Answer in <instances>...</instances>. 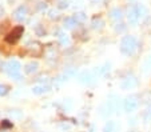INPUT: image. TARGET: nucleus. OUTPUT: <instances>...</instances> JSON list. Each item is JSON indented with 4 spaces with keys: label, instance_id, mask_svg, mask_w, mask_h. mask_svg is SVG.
Here are the masks:
<instances>
[{
    "label": "nucleus",
    "instance_id": "1",
    "mask_svg": "<svg viewBox=\"0 0 151 132\" xmlns=\"http://www.w3.org/2000/svg\"><path fill=\"white\" fill-rule=\"evenodd\" d=\"M137 47H138V41L135 39V36L127 35V36L122 37V40H120V51H122V54L127 55V56H131L135 52Z\"/></svg>",
    "mask_w": 151,
    "mask_h": 132
},
{
    "label": "nucleus",
    "instance_id": "2",
    "mask_svg": "<svg viewBox=\"0 0 151 132\" xmlns=\"http://www.w3.org/2000/svg\"><path fill=\"white\" fill-rule=\"evenodd\" d=\"M1 69L11 76L15 80L20 79V71H22V66L17 60H9L7 63H1Z\"/></svg>",
    "mask_w": 151,
    "mask_h": 132
},
{
    "label": "nucleus",
    "instance_id": "3",
    "mask_svg": "<svg viewBox=\"0 0 151 132\" xmlns=\"http://www.w3.org/2000/svg\"><path fill=\"white\" fill-rule=\"evenodd\" d=\"M115 112H118V100L115 96H111L109 100L100 107V115L109 116L111 113H115Z\"/></svg>",
    "mask_w": 151,
    "mask_h": 132
},
{
    "label": "nucleus",
    "instance_id": "4",
    "mask_svg": "<svg viewBox=\"0 0 151 132\" xmlns=\"http://www.w3.org/2000/svg\"><path fill=\"white\" fill-rule=\"evenodd\" d=\"M23 32H24V27L23 26H17V27H15L14 29H12L11 32H9L8 35H7V41H8L9 44H14V43H16L17 40H19L20 37L23 36Z\"/></svg>",
    "mask_w": 151,
    "mask_h": 132
},
{
    "label": "nucleus",
    "instance_id": "5",
    "mask_svg": "<svg viewBox=\"0 0 151 132\" xmlns=\"http://www.w3.org/2000/svg\"><path fill=\"white\" fill-rule=\"evenodd\" d=\"M138 106H139V100H138L137 96H128L123 103V108L127 113H132L134 111H137Z\"/></svg>",
    "mask_w": 151,
    "mask_h": 132
},
{
    "label": "nucleus",
    "instance_id": "6",
    "mask_svg": "<svg viewBox=\"0 0 151 132\" xmlns=\"http://www.w3.org/2000/svg\"><path fill=\"white\" fill-rule=\"evenodd\" d=\"M27 51L29 52V55L31 56H34V58H39V56H42L43 55V46L39 43V41H31V43L27 44Z\"/></svg>",
    "mask_w": 151,
    "mask_h": 132
},
{
    "label": "nucleus",
    "instance_id": "7",
    "mask_svg": "<svg viewBox=\"0 0 151 132\" xmlns=\"http://www.w3.org/2000/svg\"><path fill=\"white\" fill-rule=\"evenodd\" d=\"M137 86H138V80H137V78H135L134 75L127 76V78L122 81V89H124V91H127V89H132Z\"/></svg>",
    "mask_w": 151,
    "mask_h": 132
},
{
    "label": "nucleus",
    "instance_id": "8",
    "mask_svg": "<svg viewBox=\"0 0 151 132\" xmlns=\"http://www.w3.org/2000/svg\"><path fill=\"white\" fill-rule=\"evenodd\" d=\"M138 19H139V15H138L137 7H134V6L128 7V9H127V20H128V23L131 24V26H135V24L138 23Z\"/></svg>",
    "mask_w": 151,
    "mask_h": 132
},
{
    "label": "nucleus",
    "instance_id": "9",
    "mask_svg": "<svg viewBox=\"0 0 151 132\" xmlns=\"http://www.w3.org/2000/svg\"><path fill=\"white\" fill-rule=\"evenodd\" d=\"M95 79V75L91 71H83L79 75V81L82 84H91Z\"/></svg>",
    "mask_w": 151,
    "mask_h": 132
},
{
    "label": "nucleus",
    "instance_id": "10",
    "mask_svg": "<svg viewBox=\"0 0 151 132\" xmlns=\"http://www.w3.org/2000/svg\"><path fill=\"white\" fill-rule=\"evenodd\" d=\"M14 17L16 19L17 21L26 20V17H27V7H26V6L17 7V8L14 11Z\"/></svg>",
    "mask_w": 151,
    "mask_h": 132
},
{
    "label": "nucleus",
    "instance_id": "11",
    "mask_svg": "<svg viewBox=\"0 0 151 132\" xmlns=\"http://www.w3.org/2000/svg\"><path fill=\"white\" fill-rule=\"evenodd\" d=\"M37 68H39V64H37V61H34V60L27 63L26 66H24V71H26V73H28V75L35 73V72L37 71Z\"/></svg>",
    "mask_w": 151,
    "mask_h": 132
},
{
    "label": "nucleus",
    "instance_id": "12",
    "mask_svg": "<svg viewBox=\"0 0 151 132\" xmlns=\"http://www.w3.org/2000/svg\"><path fill=\"white\" fill-rule=\"evenodd\" d=\"M48 91H50V87L44 86V84L32 87V93H34V95H42V93H46V92H48Z\"/></svg>",
    "mask_w": 151,
    "mask_h": 132
},
{
    "label": "nucleus",
    "instance_id": "13",
    "mask_svg": "<svg viewBox=\"0 0 151 132\" xmlns=\"http://www.w3.org/2000/svg\"><path fill=\"white\" fill-rule=\"evenodd\" d=\"M122 16H123V12H122V9H119V8H114L110 12V17H111L112 20H120Z\"/></svg>",
    "mask_w": 151,
    "mask_h": 132
},
{
    "label": "nucleus",
    "instance_id": "14",
    "mask_svg": "<svg viewBox=\"0 0 151 132\" xmlns=\"http://www.w3.org/2000/svg\"><path fill=\"white\" fill-rule=\"evenodd\" d=\"M76 24H78V21L75 20L74 17H66L64 19V28H67V29H72Z\"/></svg>",
    "mask_w": 151,
    "mask_h": 132
},
{
    "label": "nucleus",
    "instance_id": "15",
    "mask_svg": "<svg viewBox=\"0 0 151 132\" xmlns=\"http://www.w3.org/2000/svg\"><path fill=\"white\" fill-rule=\"evenodd\" d=\"M103 26H104V21L100 17H94L92 19V28L94 29H100Z\"/></svg>",
    "mask_w": 151,
    "mask_h": 132
},
{
    "label": "nucleus",
    "instance_id": "16",
    "mask_svg": "<svg viewBox=\"0 0 151 132\" xmlns=\"http://www.w3.org/2000/svg\"><path fill=\"white\" fill-rule=\"evenodd\" d=\"M143 72H145L146 75L151 72V56H148L145 60V63H143Z\"/></svg>",
    "mask_w": 151,
    "mask_h": 132
},
{
    "label": "nucleus",
    "instance_id": "17",
    "mask_svg": "<svg viewBox=\"0 0 151 132\" xmlns=\"http://www.w3.org/2000/svg\"><path fill=\"white\" fill-rule=\"evenodd\" d=\"M115 123L114 121H107L103 127V132H115Z\"/></svg>",
    "mask_w": 151,
    "mask_h": 132
},
{
    "label": "nucleus",
    "instance_id": "18",
    "mask_svg": "<svg viewBox=\"0 0 151 132\" xmlns=\"http://www.w3.org/2000/svg\"><path fill=\"white\" fill-rule=\"evenodd\" d=\"M59 43L62 46H68V43H70L68 36L66 34H63V32H59Z\"/></svg>",
    "mask_w": 151,
    "mask_h": 132
},
{
    "label": "nucleus",
    "instance_id": "19",
    "mask_svg": "<svg viewBox=\"0 0 151 132\" xmlns=\"http://www.w3.org/2000/svg\"><path fill=\"white\" fill-rule=\"evenodd\" d=\"M74 19L78 21V23H84L86 19H87V16H86L83 12H76V14H75V16H74Z\"/></svg>",
    "mask_w": 151,
    "mask_h": 132
},
{
    "label": "nucleus",
    "instance_id": "20",
    "mask_svg": "<svg viewBox=\"0 0 151 132\" xmlns=\"http://www.w3.org/2000/svg\"><path fill=\"white\" fill-rule=\"evenodd\" d=\"M137 11H138L139 17H145L146 15H147V11H146V8H145V6H143V4H138V6H137Z\"/></svg>",
    "mask_w": 151,
    "mask_h": 132
},
{
    "label": "nucleus",
    "instance_id": "21",
    "mask_svg": "<svg viewBox=\"0 0 151 132\" xmlns=\"http://www.w3.org/2000/svg\"><path fill=\"white\" fill-rule=\"evenodd\" d=\"M143 119H145V121H146V123H148V121L151 120V104L147 107V109H146L145 115H143Z\"/></svg>",
    "mask_w": 151,
    "mask_h": 132
},
{
    "label": "nucleus",
    "instance_id": "22",
    "mask_svg": "<svg viewBox=\"0 0 151 132\" xmlns=\"http://www.w3.org/2000/svg\"><path fill=\"white\" fill-rule=\"evenodd\" d=\"M9 92V87L6 84H0V96H6Z\"/></svg>",
    "mask_w": 151,
    "mask_h": 132
},
{
    "label": "nucleus",
    "instance_id": "23",
    "mask_svg": "<svg viewBox=\"0 0 151 132\" xmlns=\"http://www.w3.org/2000/svg\"><path fill=\"white\" fill-rule=\"evenodd\" d=\"M9 115L11 116H14V118H17V119H20L22 118V112L19 111V109H14V111H9Z\"/></svg>",
    "mask_w": 151,
    "mask_h": 132
},
{
    "label": "nucleus",
    "instance_id": "24",
    "mask_svg": "<svg viewBox=\"0 0 151 132\" xmlns=\"http://www.w3.org/2000/svg\"><path fill=\"white\" fill-rule=\"evenodd\" d=\"M126 29V26L123 23H120V24H116L115 26V31H118V32H123Z\"/></svg>",
    "mask_w": 151,
    "mask_h": 132
},
{
    "label": "nucleus",
    "instance_id": "25",
    "mask_svg": "<svg viewBox=\"0 0 151 132\" xmlns=\"http://www.w3.org/2000/svg\"><path fill=\"white\" fill-rule=\"evenodd\" d=\"M68 7V0H59V8H67Z\"/></svg>",
    "mask_w": 151,
    "mask_h": 132
},
{
    "label": "nucleus",
    "instance_id": "26",
    "mask_svg": "<svg viewBox=\"0 0 151 132\" xmlns=\"http://www.w3.org/2000/svg\"><path fill=\"white\" fill-rule=\"evenodd\" d=\"M1 127H3V128H12V123H9V120H3Z\"/></svg>",
    "mask_w": 151,
    "mask_h": 132
},
{
    "label": "nucleus",
    "instance_id": "27",
    "mask_svg": "<svg viewBox=\"0 0 151 132\" xmlns=\"http://www.w3.org/2000/svg\"><path fill=\"white\" fill-rule=\"evenodd\" d=\"M50 17H51V19H58V12L55 11V9H51V11H50Z\"/></svg>",
    "mask_w": 151,
    "mask_h": 132
},
{
    "label": "nucleus",
    "instance_id": "28",
    "mask_svg": "<svg viewBox=\"0 0 151 132\" xmlns=\"http://www.w3.org/2000/svg\"><path fill=\"white\" fill-rule=\"evenodd\" d=\"M39 8H40V9H46V4H44V3H40Z\"/></svg>",
    "mask_w": 151,
    "mask_h": 132
},
{
    "label": "nucleus",
    "instance_id": "29",
    "mask_svg": "<svg viewBox=\"0 0 151 132\" xmlns=\"http://www.w3.org/2000/svg\"><path fill=\"white\" fill-rule=\"evenodd\" d=\"M4 14V11H3V8H1V7H0V16H1V15Z\"/></svg>",
    "mask_w": 151,
    "mask_h": 132
},
{
    "label": "nucleus",
    "instance_id": "30",
    "mask_svg": "<svg viewBox=\"0 0 151 132\" xmlns=\"http://www.w3.org/2000/svg\"><path fill=\"white\" fill-rule=\"evenodd\" d=\"M0 132H8V131H6V129H0Z\"/></svg>",
    "mask_w": 151,
    "mask_h": 132
},
{
    "label": "nucleus",
    "instance_id": "31",
    "mask_svg": "<svg viewBox=\"0 0 151 132\" xmlns=\"http://www.w3.org/2000/svg\"><path fill=\"white\" fill-rule=\"evenodd\" d=\"M92 1H99V0H92Z\"/></svg>",
    "mask_w": 151,
    "mask_h": 132
}]
</instances>
